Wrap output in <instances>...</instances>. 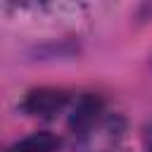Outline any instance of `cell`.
<instances>
[{"label":"cell","instance_id":"obj_1","mask_svg":"<svg viewBox=\"0 0 152 152\" xmlns=\"http://www.w3.org/2000/svg\"><path fill=\"white\" fill-rule=\"evenodd\" d=\"M74 152H114L126 133V121L121 114L109 112L102 100L86 95L78 100L71 121Z\"/></svg>","mask_w":152,"mask_h":152},{"label":"cell","instance_id":"obj_2","mask_svg":"<svg viewBox=\"0 0 152 152\" xmlns=\"http://www.w3.org/2000/svg\"><path fill=\"white\" fill-rule=\"evenodd\" d=\"M69 102V95L66 90H59V88H38V90H31L26 95V100L21 102V109L28 112L31 116H40V119H52L57 116Z\"/></svg>","mask_w":152,"mask_h":152},{"label":"cell","instance_id":"obj_3","mask_svg":"<svg viewBox=\"0 0 152 152\" xmlns=\"http://www.w3.org/2000/svg\"><path fill=\"white\" fill-rule=\"evenodd\" d=\"M59 147V140L48 133V131H40V133H33L24 140H19L10 152H57Z\"/></svg>","mask_w":152,"mask_h":152}]
</instances>
